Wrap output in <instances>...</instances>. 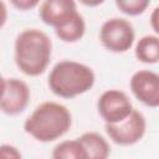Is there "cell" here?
Returning a JSON list of instances; mask_svg holds the SVG:
<instances>
[{
  "label": "cell",
  "instance_id": "cell-1",
  "mask_svg": "<svg viewBox=\"0 0 159 159\" xmlns=\"http://www.w3.org/2000/svg\"><path fill=\"white\" fill-rule=\"evenodd\" d=\"M14 50L17 68L26 76L36 77L42 75L50 65L52 41L39 29H26L16 36Z\"/></svg>",
  "mask_w": 159,
  "mask_h": 159
},
{
  "label": "cell",
  "instance_id": "cell-2",
  "mask_svg": "<svg viewBox=\"0 0 159 159\" xmlns=\"http://www.w3.org/2000/svg\"><path fill=\"white\" fill-rule=\"evenodd\" d=\"M72 125L70 109L57 102L47 101L39 104L24 123L25 132L35 140L50 143L63 137Z\"/></svg>",
  "mask_w": 159,
  "mask_h": 159
},
{
  "label": "cell",
  "instance_id": "cell-3",
  "mask_svg": "<svg viewBox=\"0 0 159 159\" xmlns=\"http://www.w3.org/2000/svg\"><path fill=\"white\" fill-rule=\"evenodd\" d=\"M94 81L96 75L89 66L72 60H62L50 71L47 86L55 96L71 99L88 92Z\"/></svg>",
  "mask_w": 159,
  "mask_h": 159
},
{
  "label": "cell",
  "instance_id": "cell-4",
  "mask_svg": "<svg viewBox=\"0 0 159 159\" xmlns=\"http://www.w3.org/2000/svg\"><path fill=\"white\" fill-rule=\"evenodd\" d=\"M102 46L114 53H123L132 48L135 32L133 25L123 17H112L106 20L99 30Z\"/></svg>",
  "mask_w": 159,
  "mask_h": 159
},
{
  "label": "cell",
  "instance_id": "cell-5",
  "mask_svg": "<svg viewBox=\"0 0 159 159\" xmlns=\"http://www.w3.org/2000/svg\"><path fill=\"white\" fill-rule=\"evenodd\" d=\"M104 129L113 143L128 147L138 143L144 137L147 130V120L139 111L133 109V112L124 120L116 124L106 123Z\"/></svg>",
  "mask_w": 159,
  "mask_h": 159
},
{
  "label": "cell",
  "instance_id": "cell-6",
  "mask_svg": "<svg viewBox=\"0 0 159 159\" xmlns=\"http://www.w3.org/2000/svg\"><path fill=\"white\" fill-rule=\"evenodd\" d=\"M97 109L106 123L116 124L124 120L134 108L125 92L112 88L104 91L99 96L97 101Z\"/></svg>",
  "mask_w": 159,
  "mask_h": 159
},
{
  "label": "cell",
  "instance_id": "cell-7",
  "mask_svg": "<svg viewBox=\"0 0 159 159\" xmlns=\"http://www.w3.org/2000/svg\"><path fill=\"white\" fill-rule=\"evenodd\" d=\"M1 101L0 108L4 114L17 116L22 113L30 103L31 91L27 83L19 78H2L1 82Z\"/></svg>",
  "mask_w": 159,
  "mask_h": 159
},
{
  "label": "cell",
  "instance_id": "cell-8",
  "mask_svg": "<svg viewBox=\"0 0 159 159\" xmlns=\"http://www.w3.org/2000/svg\"><path fill=\"white\" fill-rule=\"evenodd\" d=\"M129 88L133 96L144 106L159 107V73L149 70L137 71L129 80Z\"/></svg>",
  "mask_w": 159,
  "mask_h": 159
},
{
  "label": "cell",
  "instance_id": "cell-9",
  "mask_svg": "<svg viewBox=\"0 0 159 159\" xmlns=\"http://www.w3.org/2000/svg\"><path fill=\"white\" fill-rule=\"evenodd\" d=\"M78 14L76 0H43L39 9L42 22L53 29L67 25Z\"/></svg>",
  "mask_w": 159,
  "mask_h": 159
},
{
  "label": "cell",
  "instance_id": "cell-10",
  "mask_svg": "<svg viewBox=\"0 0 159 159\" xmlns=\"http://www.w3.org/2000/svg\"><path fill=\"white\" fill-rule=\"evenodd\" d=\"M83 144L87 159H107L111 154V147L106 138L97 132H86L78 137Z\"/></svg>",
  "mask_w": 159,
  "mask_h": 159
},
{
  "label": "cell",
  "instance_id": "cell-11",
  "mask_svg": "<svg viewBox=\"0 0 159 159\" xmlns=\"http://www.w3.org/2000/svg\"><path fill=\"white\" fill-rule=\"evenodd\" d=\"M134 55L138 61L147 65L159 62V37L154 35L140 37L135 43Z\"/></svg>",
  "mask_w": 159,
  "mask_h": 159
},
{
  "label": "cell",
  "instance_id": "cell-12",
  "mask_svg": "<svg viewBox=\"0 0 159 159\" xmlns=\"http://www.w3.org/2000/svg\"><path fill=\"white\" fill-rule=\"evenodd\" d=\"M84 32H86V22H84V19H83V16L81 14H78L67 25L55 29L56 36L61 41L68 42V43L80 41L83 37Z\"/></svg>",
  "mask_w": 159,
  "mask_h": 159
},
{
  "label": "cell",
  "instance_id": "cell-13",
  "mask_svg": "<svg viewBox=\"0 0 159 159\" xmlns=\"http://www.w3.org/2000/svg\"><path fill=\"white\" fill-rule=\"evenodd\" d=\"M51 155L53 159H87L86 149L78 138L58 143Z\"/></svg>",
  "mask_w": 159,
  "mask_h": 159
},
{
  "label": "cell",
  "instance_id": "cell-14",
  "mask_svg": "<svg viewBox=\"0 0 159 159\" xmlns=\"http://www.w3.org/2000/svg\"><path fill=\"white\" fill-rule=\"evenodd\" d=\"M118 10L128 16L142 15L149 6L150 0H114Z\"/></svg>",
  "mask_w": 159,
  "mask_h": 159
},
{
  "label": "cell",
  "instance_id": "cell-15",
  "mask_svg": "<svg viewBox=\"0 0 159 159\" xmlns=\"http://www.w3.org/2000/svg\"><path fill=\"white\" fill-rule=\"evenodd\" d=\"M11 5L20 11H29L35 9L41 0H9Z\"/></svg>",
  "mask_w": 159,
  "mask_h": 159
},
{
  "label": "cell",
  "instance_id": "cell-16",
  "mask_svg": "<svg viewBox=\"0 0 159 159\" xmlns=\"http://www.w3.org/2000/svg\"><path fill=\"white\" fill-rule=\"evenodd\" d=\"M0 157L1 158H5V159H9V158H14V159H19L21 158V153L20 150L14 147V145H10V144H2L0 147Z\"/></svg>",
  "mask_w": 159,
  "mask_h": 159
},
{
  "label": "cell",
  "instance_id": "cell-17",
  "mask_svg": "<svg viewBox=\"0 0 159 159\" xmlns=\"http://www.w3.org/2000/svg\"><path fill=\"white\" fill-rule=\"evenodd\" d=\"M149 21H150V26L154 30V32L159 35V6L154 7V10L150 14Z\"/></svg>",
  "mask_w": 159,
  "mask_h": 159
},
{
  "label": "cell",
  "instance_id": "cell-18",
  "mask_svg": "<svg viewBox=\"0 0 159 159\" xmlns=\"http://www.w3.org/2000/svg\"><path fill=\"white\" fill-rule=\"evenodd\" d=\"M82 5L84 6H88V7H96V6H99L102 5L106 0H78Z\"/></svg>",
  "mask_w": 159,
  "mask_h": 159
}]
</instances>
